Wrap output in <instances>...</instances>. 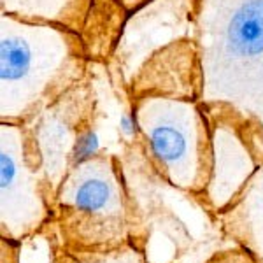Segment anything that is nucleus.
Listing matches in <instances>:
<instances>
[{
    "label": "nucleus",
    "instance_id": "obj_2",
    "mask_svg": "<svg viewBox=\"0 0 263 263\" xmlns=\"http://www.w3.org/2000/svg\"><path fill=\"white\" fill-rule=\"evenodd\" d=\"M151 146L160 160L165 163H176L186 153V139L177 128L156 126L151 132Z\"/></svg>",
    "mask_w": 263,
    "mask_h": 263
},
{
    "label": "nucleus",
    "instance_id": "obj_6",
    "mask_svg": "<svg viewBox=\"0 0 263 263\" xmlns=\"http://www.w3.org/2000/svg\"><path fill=\"white\" fill-rule=\"evenodd\" d=\"M14 176H16L14 160H12V156L7 151H2V192H6L12 184Z\"/></svg>",
    "mask_w": 263,
    "mask_h": 263
},
{
    "label": "nucleus",
    "instance_id": "obj_3",
    "mask_svg": "<svg viewBox=\"0 0 263 263\" xmlns=\"http://www.w3.org/2000/svg\"><path fill=\"white\" fill-rule=\"evenodd\" d=\"M30 67V51L21 41L4 39L2 42V78L14 79Z\"/></svg>",
    "mask_w": 263,
    "mask_h": 263
},
{
    "label": "nucleus",
    "instance_id": "obj_1",
    "mask_svg": "<svg viewBox=\"0 0 263 263\" xmlns=\"http://www.w3.org/2000/svg\"><path fill=\"white\" fill-rule=\"evenodd\" d=\"M232 41L242 49L263 48V6H249L232 23Z\"/></svg>",
    "mask_w": 263,
    "mask_h": 263
},
{
    "label": "nucleus",
    "instance_id": "obj_7",
    "mask_svg": "<svg viewBox=\"0 0 263 263\" xmlns=\"http://www.w3.org/2000/svg\"><path fill=\"white\" fill-rule=\"evenodd\" d=\"M121 128H123V132H125V134H132V132H134V126H132V121H130V118H123L121 120Z\"/></svg>",
    "mask_w": 263,
    "mask_h": 263
},
{
    "label": "nucleus",
    "instance_id": "obj_5",
    "mask_svg": "<svg viewBox=\"0 0 263 263\" xmlns=\"http://www.w3.org/2000/svg\"><path fill=\"white\" fill-rule=\"evenodd\" d=\"M99 149V139L93 132H88L83 137H79L78 146H76V162H84L93 156Z\"/></svg>",
    "mask_w": 263,
    "mask_h": 263
},
{
    "label": "nucleus",
    "instance_id": "obj_4",
    "mask_svg": "<svg viewBox=\"0 0 263 263\" xmlns=\"http://www.w3.org/2000/svg\"><path fill=\"white\" fill-rule=\"evenodd\" d=\"M111 198V188L102 179H88L84 181L74 193V203L78 209L95 213L105 207Z\"/></svg>",
    "mask_w": 263,
    "mask_h": 263
}]
</instances>
